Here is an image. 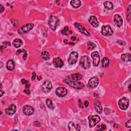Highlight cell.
<instances>
[{"mask_svg":"<svg viewBox=\"0 0 131 131\" xmlns=\"http://www.w3.org/2000/svg\"><path fill=\"white\" fill-rule=\"evenodd\" d=\"M80 127L78 124H77L76 126V131H80Z\"/></svg>","mask_w":131,"mask_h":131,"instance_id":"39","label":"cell"},{"mask_svg":"<svg viewBox=\"0 0 131 131\" xmlns=\"http://www.w3.org/2000/svg\"><path fill=\"white\" fill-rule=\"evenodd\" d=\"M131 5H130L127 8V19L129 21H130L131 19Z\"/></svg>","mask_w":131,"mask_h":131,"instance_id":"32","label":"cell"},{"mask_svg":"<svg viewBox=\"0 0 131 131\" xmlns=\"http://www.w3.org/2000/svg\"><path fill=\"white\" fill-rule=\"evenodd\" d=\"M12 45L15 48H19L20 47L23 45V42L21 39H16L13 41Z\"/></svg>","mask_w":131,"mask_h":131,"instance_id":"22","label":"cell"},{"mask_svg":"<svg viewBox=\"0 0 131 131\" xmlns=\"http://www.w3.org/2000/svg\"><path fill=\"white\" fill-rule=\"evenodd\" d=\"M131 125V120L130 119L128 121L126 122V127H128V128H130Z\"/></svg>","mask_w":131,"mask_h":131,"instance_id":"35","label":"cell"},{"mask_svg":"<svg viewBox=\"0 0 131 131\" xmlns=\"http://www.w3.org/2000/svg\"><path fill=\"white\" fill-rule=\"evenodd\" d=\"M46 105L50 109L53 110L54 109V107L53 103L52 102V100H50V99H47L46 100Z\"/></svg>","mask_w":131,"mask_h":131,"instance_id":"29","label":"cell"},{"mask_svg":"<svg viewBox=\"0 0 131 131\" xmlns=\"http://www.w3.org/2000/svg\"><path fill=\"white\" fill-rule=\"evenodd\" d=\"M67 90L63 87H59L56 90V95L59 97H64L67 95Z\"/></svg>","mask_w":131,"mask_h":131,"instance_id":"13","label":"cell"},{"mask_svg":"<svg viewBox=\"0 0 131 131\" xmlns=\"http://www.w3.org/2000/svg\"><path fill=\"white\" fill-rule=\"evenodd\" d=\"M96 47V45L93 43L89 42L88 43V49L89 50H93Z\"/></svg>","mask_w":131,"mask_h":131,"instance_id":"31","label":"cell"},{"mask_svg":"<svg viewBox=\"0 0 131 131\" xmlns=\"http://www.w3.org/2000/svg\"><path fill=\"white\" fill-rule=\"evenodd\" d=\"M34 27V25L33 24H27L24 26H23L22 27L20 28L18 30V33L19 34H24V33H27L30 31Z\"/></svg>","mask_w":131,"mask_h":131,"instance_id":"7","label":"cell"},{"mask_svg":"<svg viewBox=\"0 0 131 131\" xmlns=\"http://www.w3.org/2000/svg\"><path fill=\"white\" fill-rule=\"evenodd\" d=\"M22 82L23 84H24L26 86V88H28L30 86V83L27 81V80H26L25 79H22Z\"/></svg>","mask_w":131,"mask_h":131,"instance_id":"33","label":"cell"},{"mask_svg":"<svg viewBox=\"0 0 131 131\" xmlns=\"http://www.w3.org/2000/svg\"><path fill=\"white\" fill-rule=\"evenodd\" d=\"M15 63L12 59H10L7 63V69L9 71H12L15 69Z\"/></svg>","mask_w":131,"mask_h":131,"instance_id":"21","label":"cell"},{"mask_svg":"<svg viewBox=\"0 0 131 131\" xmlns=\"http://www.w3.org/2000/svg\"><path fill=\"white\" fill-rule=\"evenodd\" d=\"M59 23L58 19L57 18L56 16H51L49 18L48 24L50 26V28H51L53 31L56 30L57 26H58Z\"/></svg>","mask_w":131,"mask_h":131,"instance_id":"3","label":"cell"},{"mask_svg":"<svg viewBox=\"0 0 131 131\" xmlns=\"http://www.w3.org/2000/svg\"><path fill=\"white\" fill-rule=\"evenodd\" d=\"M90 127H93L100 122V117L98 115H91L88 117Z\"/></svg>","mask_w":131,"mask_h":131,"instance_id":"4","label":"cell"},{"mask_svg":"<svg viewBox=\"0 0 131 131\" xmlns=\"http://www.w3.org/2000/svg\"><path fill=\"white\" fill-rule=\"evenodd\" d=\"M41 56L43 59H44L45 60H48L50 58V54L49 52H48L47 51H43L41 53Z\"/></svg>","mask_w":131,"mask_h":131,"instance_id":"26","label":"cell"},{"mask_svg":"<svg viewBox=\"0 0 131 131\" xmlns=\"http://www.w3.org/2000/svg\"><path fill=\"white\" fill-rule=\"evenodd\" d=\"M94 106H95V109L96 111V112L99 114H101L102 112V107L101 103H100L99 102H97L95 103Z\"/></svg>","mask_w":131,"mask_h":131,"instance_id":"24","label":"cell"},{"mask_svg":"<svg viewBox=\"0 0 131 131\" xmlns=\"http://www.w3.org/2000/svg\"><path fill=\"white\" fill-rule=\"evenodd\" d=\"M91 57L93 60V64L94 66L97 67L99 65L100 62V57L98 52L97 51L93 52L91 54Z\"/></svg>","mask_w":131,"mask_h":131,"instance_id":"9","label":"cell"},{"mask_svg":"<svg viewBox=\"0 0 131 131\" xmlns=\"http://www.w3.org/2000/svg\"><path fill=\"white\" fill-rule=\"evenodd\" d=\"M89 22L94 27H97L99 25V22L95 16H91L89 19Z\"/></svg>","mask_w":131,"mask_h":131,"instance_id":"18","label":"cell"},{"mask_svg":"<svg viewBox=\"0 0 131 131\" xmlns=\"http://www.w3.org/2000/svg\"><path fill=\"white\" fill-rule=\"evenodd\" d=\"M74 26L79 30L80 32L82 33V34H85L86 35H87V36L90 35L89 32L87 31V30L85 28H84L80 24H79V23H75Z\"/></svg>","mask_w":131,"mask_h":131,"instance_id":"15","label":"cell"},{"mask_svg":"<svg viewBox=\"0 0 131 131\" xmlns=\"http://www.w3.org/2000/svg\"><path fill=\"white\" fill-rule=\"evenodd\" d=\"M130 87H131V85L130 84L129 86V91H131V89H130Z\"/></svg>","mask_w":131,"mask_h":131,"instance_id":"46","label":"cell"},{"mask_svg":"<svg viewBox=\"0 0 131 131\" xmlns=\"http://www.w3.org/2000/svg\"><path fill=\"white\" fill-rule=\"evenodd\" d=\"M78 54L77 52L73 51L72 52L69 56L68 59V63L70 65H74L78 62Z\"/></svg>","mask_w":131,"mask_h":131,"instance_id":"5","label":"cell"},{"mask_svg":"<svg viewBox=\"0 0 131 131\" xmlns=\"http://www.w3.org/2000/svg\"><path fill=\"white\" fill-rule=\"evenodd\" d=\"M32 78H31V79H32V80H34V79H35V78H36V74H35V72L32 73Z\"/></svg>","mask_w":131,"mask_h":131,"instance_id":"37","label":"cell"},{"mask_svg":"<svg viewBox=\"0 0 131 131\" xmlns=\"http://www.w3.org/2000/svg\"><path fill=\"white\" fill-rule=\"evenodd\" d=\"M104 6L106 8L109 10H112L113 8V5L112 3L109 1H106L104 3Z\"/></svg>","mask_w":131,"mask_h":131,"instance_id":"25","label":"cell"},{"mask_svg":"<svg viewBox=\"0 0 131 131\" xmlns=\"http://www.w3.org/2000/svg\"><path fill=\"white\" fill-rule=\"evenodd\" d=\"M4 93V92L2 90H1V97L2 96V95H3V94Z\"/></svg>","mask_w":131,"mask_h":131,"instance_id":"45","label":"cell"},{"mask_svg":"<svg viewBox=\"0 0 131 131\" xmlns=\"http://www.w3.org/2000/svg\"><path fill=\"white\" fill-rule=\"evenodd\" d=\"M66 83L68 84L69 86H70L72 88H73L76 89H82L85 85L84 84L81 82H74L73 80H71L69 79H65L63 80Z\"/></svg>","mask_w":131,"mask_h":131,"instance_id":"1","label":"cell"},{"mask_svg":"<svg viewBox=\"0 0 131 131\" xmlns=\"http://www.w3.org/2000/svg\"><path fill=\"white\" fill-rule=\"evenodd\" d=\"M84 105H85V106L86 107H88L89 106V103L88 101H85V102H84Z\"/></svg>","mask_w":131,"mask_h":131,"instance_id":"41","label":"cell"},{"mask_svg":"<svg viewBox=\"0 0 131 131\" xmlns=\"http://www.w3.org/2000/svg\"><path fill=\"white\" fill-rule=\"evenodd\" d=\"M101 127L102 128L99 129V130H101V131H103V130H106L107 129V126L105 125H102L101 126Z\"/></svg>","mask_w":131,"mask_h":131,"instance_id":"36","label":"cell"},{"mask_svg":"<svg viewBox=\"0 0 131 131\" xmlns=\"http://www.w3.org/2000/svg\"><path fill=\"white\" fill-rule=\"evenodd\" d=\"M23 113L27 116L31 115L34 112V109L31 106H25L23 109Z\"/></svg>","mask_w":131,"mask_h":131,"instance_id":"14","label":"cell"},{"mask_svg":"<svg viewBox=\"0 0 131 131\" xmlns=\"http://www.w3.org/2000/svg\"><path fill=\"white\" fill-rule=\"evenodd\" d=\"M24 92L26 93L27 94H28V95H29L30 94V91H29V90L25 89V90H24Z\"/></svg>","mask_w":131,"mask_h":131,"instance_id":"42","label":"cell"},{"mask_svg":"<svg viewBox=\"0 0 131 131\" xmlns=\"http://www.w3.org/2000/svg\"><path fill=\"white\" fill-rule=\"evenodd\" d=\"M118 105L120 108L122 110H126L127 108L129 105V100L126 97H122L118 102Z\"/></svg>","mask_w":131,"mask_h":131,"instance_id":"6","label":"cell"},{"mask_svg":"<svg viewBox=\"0 0 131 131\" xmlns=\"http://www.w3.org/2000/svg\"><path fill=\"white\" fill-rule=\"evenodd\" d=\"M71 39V40H72V41H75V40L76 39V38L75 36H72Z\"/></svg>","mask_w":131,"mask_h":131,"instance_id":"44","label":"cell"},{"mask_svg":"<svg viewBox=\"0 0 131 131\" xmlns=\"http://www.w3.org/2000/svg\"><path fill=\"white\" fill-rule=\"evenodd\" d=\"M80 65L84 69H88L91 66L90 60L88 56H83L80 58L79 62Z\"/></svg>","mask_w":131,"mask_h":131,"instance_id":"2","label":"cell"},{"mask_svg":"<svg viewBox=\"0 0 131 131\" xmlns=\"http://www.w3.org/2000/svg\"><path fill=\"white\" fill-rule=\"evenodd\" d=\"M68 129L70 131H75L76 130V126L75 124L73 122H70L68 124Z\"/></svg>","mask_w":131,"mask_h":131,"instance_id":"30","label":"cell"},{"mask_svg":"<svg viewBox=\"0 0 131 131\" xmlns=\"http://www.w3.org/2000/svg\"><path fill=\"white\" fill-rule=\"evenodd\" d=\"M53 65L56 68H60L63 66V62L59 58H56L53 59Z\"/></svg>","mask_w":131,"mask_h":131,"instance_id":"17","label":"cell"},{"mask_svg":"<svg viewBox=\"0 0 131 131\" xmlns=\"http://www.w3.org/2000/svg\"><path fill=\"white\" fill-rule=\"evenodd\" d=\"M99 83L98 79L96 77H93L91 78L88 82V86L89 88L91 89H94L96 88Z\"/></svg>","mask_w":131,"mask_h":131,"instance_id":"11","label":"cell"},{"mask_svg":"<svg viewBox=\"0 0 131 131\" xmlns=\"http://www.w3.org/2000/svg\"><path fill=\"white\" fill-rule=\"evenodd\" d=\"M102 33L105 36H111L113 34V31L110 26H103L102 28Z\"/></svg>","mask_w":131,"mask_h":131,"instance_id":"8","label":"cell"},{"mask_svg":"<svg viewBox=\"0 0 131 131\" xmlns=\"http://www.w3.org/2000/svg\"><path fill=\"white\" fill-rule=\"evenodd\" d=\"M114 22L116 26L118 27H121L123 24V19L121 18V16L118 15H116L114 17Z\"/></svg>","mask_w":131,"mask_h":131,"instance_id":"12","label":"cell"},{"mask_svg":"<svg viewBox=\"0 0 131 131\" xmlns=\"http://www.w3.org/2000/svg\"><path fill=\"white\" fill-rule=\"evenodd\" d=\"M52 85L51 82L49 80H46L42 86V89L43 92H48L51 90Z\"/></svg>","mask_w":131,"mask_h":131,"instance_id":"10","label":"cell"},{"mask_svg":"<svg viewBox=\"0 0 131 131\" xmlns=\"http://www.w3.org/2000/svg\"><path fill=\"white\" fill-rule=\"evenodd\" d=\"M34 125H35V126H41V124H40V123L39 121H35Z\"/></svg>","mask_w":131,"mask_h":131,"instance_id":"40","label":"cell"},{"mask_svg":"<svg viewBox=\"0 0 131 131\" xmlns=\"http://www.w3.org/2000/svg\"><path fill=\"white\" fill-rule=\"evenodd\" d=\"M0 7H1V12L2 13L4 10V7L2 5H0Z\"/></svg>","mask_w":131,"mask_h":131,"instance_id":"43","label":"cell"},{"mask_svg":"<svg viewBox=\"0 0 131 131\" xmlns=\"http://www.w3.org/2000/svg\"><path fill=\"white\" fill-rule=\"evenodd\" d=\"M121 59L123 62H130L131 60V55L129 53L123 54L121 56Z\"/></svg>","mask_w":131,"mask_h":131,"instance_id":"20","label":"cell"},{"mask_svg":"<svg viewBox=\"0 0 131 131\" xmlns=\"http://www.w3.org/2000/svg\"><path fill=\"white\" fill-rule=\"evenodd\" d=\"M62 33L63 35H68L70 34H71L72 31L71 30H69L68 27H65L62 30Z\"/></svg>","mask_w":131,"mask_h":131,"instance_id":"28","label":"cell"},{"mask_svg":"<svg viewBox=\"0 0 131 131\" xmlns=\"http://www.w3.org/2000/svg\"><path fill=\"white\" fill-rule=\"evenodd\" d=\"M16 110V107L15 105L14 104H12V105L8 107L5 110V112L6 113L9 115H12L14 114Z\"/></svg>","mask_w":131,"mask_h":131,"instance_id":"16","label":"cell"},{"mask_svg":"<svg viewBox=\"0 0 131 131\" xmlns=\"http://www.w3.org/2000/svg\"><path fill=\"white\" fill-rule=\"evenodd\" d=\"M78 103H79V106L80 107H81V108H83V105H82V103L81 102V100L80 99L78 100Z\"/></svg>","mask_w":131,"mask_h":131,"instance_id":"38","label":"cell"},{"mask_svg":"<svg viewBox=\"0 0 131 131\" xmlns=\"http://www.w3.org/2000/svg\"><path fill=\"white\" fill-rule=\"evenodd\" d=\"M110 61L109 59L107 58H104L102 60V67L103 68H106L109 66Z\"/></svg>","mask_w":131,"mask_h":131,"instance_id":"27","label":"cell"},{"mask_svg":"<svg viewBox=\"0 0 131 131\" xmlns=\"http://www.w3.org/2000/svg\"><path fill=\"white\" fill-rule=\"evenodd\" d=\"M82 75L80 74V73H75L72 74L71 75H70L68 76L67 78H68L72 80H75V81H78V80H80L82 78Z\"/></svg>","mask_w":131,"mask_h":131,"instance_id":"19","label":"cell"},{"mask_svg":"<svg viewBox=\"0 0 131 131\" xmlns=\"http://www.w3.org/2000/svg\"><path fill=\"white\" fill-rule=\"evenodd\" d=\"M23 58L24 60H26L27 58V52L25 49H23Z\"/></svg>","mask_w":131,"mask_h":131,"instance_id":"34","label":"cell"},{"mask_svg":"<svg viewBox=\"0 0 131 131\" xmlns=\"http://www.w3.org/2000/svg\"><path fill=\"white\" fill-rule=\"evenodd\" d=\"M70 4H71L73 7L75 8H78L81 6L82 3L81 1H78V0H72L70 2Z\"/></svg>","mask_w":131,"mask_h":131,"instance_id":"23","label":"cell"}]
</instances>
